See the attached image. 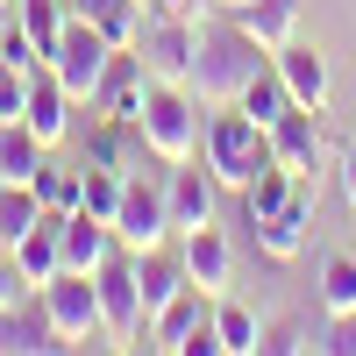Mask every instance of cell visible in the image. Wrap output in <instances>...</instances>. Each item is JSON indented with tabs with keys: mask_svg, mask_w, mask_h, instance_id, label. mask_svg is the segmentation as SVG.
Masks as SVG:
<instances>
[{
	"mask_svg": "<svg viewBox=\"0 0 356 356\" xmlns=\"http://www.w3.org/2000/svg\"><path fill=\"white\" fill-rule=\"evenodd\" d=\"M271 65V50H264L257 36L235 15H193V93H200V107H235L243 100V86Z\"/></svg>",
	"mask_w": 356,
	"mask_h": 356,
	"instance_id": "6da1fadb",
	"label": "cell"
},
{
	"mask_svg": "<svg viewBox=\"0 0 356 356\" xmlns=\"http://www.w3.org/2000/svg\"><path fill=\"white\" fill-rule=\"evenodd\" d=\"M200 157H207V171L221 178V193H243L250 178L271 164V129H257L243 107H207Z\"/></svg>",
	"mask_w": 356,
	"mask_h": 356,
	"instance_id": "7a4b0ae2",
	"label": "cell"
},
{
	"mask_svg": "<svg viewBox=\"0 0 356 356\" xmlns=\"http://www.w3.org/2000/svg\"><path fill=\"white\" fill-rule=\"evenodd\" d=\"M200 129H207V114H200V93L193 86H150V100H143V143H150V157L157 164H186L200 157Z\"/></svg>",
	"mask_w": 356,
	"mask_h": 356,
	"instance_id": "3957f363",
	"label": "cell"
},
{
	"mask_svg": "<svg viewBox=\"0 0 356 356\" xmlns=\"http://www.w3.org/2000/svg\"><path fill=\"white\" fill-rule=\"evenodd\" d=\"M342 150H349V143L321 122V107H285L278 122H271V157H278L292 178H321L328 157L342 164Z\"/></svg>",
	"mask_w": 356,
	"mask_h": 356,
	"instance_id": "277c9868",
	"label": "cell"
},
{
	"mask_svg": "<svg viewBox=\"0 0 356 356\" xmlns=\"http://www.w3.org/2000/svg\"><path fill=\"white\" fill-rule=\"evenodd\" d=\"M43 292V314H50V328L65 349H86V342H107V321H100V285L93 271H57Z\"/></svg>",
	"mask_w": 356,
	"mask_h": 356,
	"instance_id": "5b68a950",
	"label": "cell"
},
{
	"mask_svg": "<svg viewBox=\"0 0 356 356\" xmlns=\"http://www.w3.org/2000/svg\"><path fill=\"white\" fill-rule=\"evenodd\" d=\"M171 207H164V178H150V171H129L122 178V207H114V243L122 250H157V243H171Z\"/></svg>",
	"mask_w": 356,
	"mask_h": 356,
	"instance_id": "8992f818",
	"label": "cell"
},
{
	"mask_svg": "<svg viewBox=\"0 0 356 356\" xmlns=\"http://www.w3.org/2000/svg\"><path fill=\"white\" fill-rule=\"evenodd\" d=\"M100 321H107V342L114 349H143V335H150V314H143V292H136V257L129 250H114L100 271Z\"/></svg>",
	"mask_w": 356,
	"mask_h": 356,
	"instance_id": "52a82bcc",
	"label": "cell"
},
{
	"mask_svg": "<svg viewBox=\"0 0 356 356\" xmlns=\"http://www.w3.org/2000/svg\"><path fill=\"white\" fill-rule=\"evenodd\" d=\"M107 50H114V43H107L86 15L65 22V36H57V50H50V72L65 79V93H72L79 107L93 100V86H100V72H107Z\"/></svg>",
	"mask_w": 356,
	"mask_h": 356,
	"instance_id": "ba28073f",
	"label": "cell"
},
{
	"mask_svg": "<svg viewBox=\"0 0 356 356\" xmlns=\"http://www.w3.org/2000/svg\"><path fill=\"white\" fill-rule=\"evenodd\" d=\"M136 57H143V72H150V79L186 86V79H193V22H186V15H143Z\"/></svg>",
	"mask_w": 356,
	"mask_h": 356,
	"instance_id": "9c48e42d",
	"label": "cell"
},
{
	"mask_svg": "<svg viewBox=\"0 0 356 356\" xmlns=\"http://www.w3.org/2000/svg\"><path fill=\"white\" fill-rule=\"evenodd\" d=\"M214 200H221V178L207 171V157L164 164V207H171V228H178V235L214 221Z\"/></svg>",
	"mask_w": 356,
	"mask_h": 356,
	"instance_id": "30bf717a",
	"label": "cell"
},
{
	"mask_svg": "<svg viewBox=\"0 0 356 356\" xmlns=\"http://www.w3.org/2000/svg\"><path fill=\"white\" fill-rule=\"evenodd\" d=\"M150 72H143L136 50H107V72L93 86V100H86V114H122V122H143V100H150Z\"/></svg>",
	"mask_w": 356,
	"mask_h": 356,
	"instance_id": "8fae6325",
	"label": "cell"
},
{
	"mask_svg": "<svg viewBox=\"0 0 356 356\" xmlns=\"http://www.w3.org/2000/svg\"><path fill=\"white\" fill-rule=\"evenodd\" d=\"M72 114H79V100L65 93V79H57L50 65H36V72H29V107H22V122L57 150V143L72 136Z\"/></svg>",
	"mask_w": 356,
	"mask_h": 356,
	"instance_id": "7c38bea8",
	"label": "cell"
},
{
	"mask_svg": "<svg viewBox=\"0 0 356 356\" xmlns=\"http://www.w3.org/2000/svg\"><path fill=\"white\" fill-rule=\"evenodd\" d=\"M186 278L207 292V300H228V278H235V250H228V235L207 221V228H186Z\"/></svg>",
	"mask_w": 356,
	"mask_h": 356,
	"instance_id": "4fadbf2b",
	"label": "cell"
},
{
	"mask_svg": "<svg viewBox=\"0 0 356 356\" xmlns=\"http://www.w3.org/2000/svg\"><path fill=\"white\" fill-rule=\"evenodd\" d=\"M271 72L285 79L292 107H328V93H335V79H328V57H321V50H307L300 36H292L285 50H271Z\"/></svg>",
	"mask_w": 356,
	"mask_h": 356,
	"instance_id": "5bb4252c",
	"label": "cell"
},
{
	"mask_svg": "<svg viewBox=\"0 0 356 356\" xmlns=\"http://www.w3.org/2000/svg\"><path fill=\"white\" fill-rule=\"evenodd\" d=\"M143 157H150V143H143V122H122V114H93V129H86V164L136 171Z\"/></svg>",
	"mask_w": 356,
	"mask_h": 356,
	"instance_id": "9a60e30c",
	"label": "cell"
},
{
	"mask_svg": "<svg viewBox=\"0 0 356 356\" xmlns=\"http://www.w3.org/2000/svg\"><path fill=\"white\" fill-rule=\"evenodd\" d=\"M207 321H214V300H207L200 285H186L171 307H157V314H150V335H143V349H171V356H178V349H186V335H193V328H207Z\"/></svg>",
	"mask_w": 356,
	"mask_h": 356,
	"instance_id": "2e32d148",
	"label": "cell"
},
{
	"mask_svg": "<svg viewBox=\"0 0 356 356\" xmlns=\"http://www.w3.org/2000/svg\"><path fill=\"white\" fill-rule=\"evenodd\" d=\"M8 257H15V271H22V285L36 292V285H50L57 271H65V243H57V214H43L36 228L22 235V243H8Z\"/></svg>",
	"mask_w": 356,
	"mask_h": 356,
	"instance_id": "e0dca14e",
	"label": "cell"
},
{
	"mask_svg": "<svg viewBox=\"0 0 356 356\" xmlns=\"http://www.w3.org/2000/svg\"><path fill=\"white\" fill-rule=\"evenodd\" d=\"M72 15H86L100 29V36L114 43V50H136V36H143V15H150V0H65Z\"/></svg>",
	"mask_w": 356,
	"mask_h": 356,
	"instance_id": "ac0fdd59",
	"label": "cell"
},
{
	"mask_svg": "<svg viewBox=\"0 0 356 356\" xmlns=\"http://www.w3.org/2000/svg\"><path fill=\"white\" fill-rule=\"evenodd\" d=\"M0 349H8V356H22V349H65L57 328H50V314H43V292H29L22 307L0 314Z\"/></svg>",
	"mask_w": 356,
	"mask_h": 356,
	"instance_id": "d6986e66",
	"label": "cell"
},
{
	"mask_svg": "<svg viewBox=\"0 0 356 356\" xmlns=\"http://www.w3.org/2000/svg\"><path fill=\"white\" fill-rule=\"evenodd\" d=\"M314 300H321V314H328V321L356 314V250H328V257H321V271H314Z\"/></svg>",
	"mask_w": 356,
	"mask_h": 356,
	"instance_id": "ffe728a7",
	"label": "cell"
},
{
	"mask_svg": "<svg viewBox=\"0 0 356 356\" xmlns=\"http://www.w3.org/2000/svg\"><path fill=\"white\" fill-rule=\"evenodd\" d=\"M43 157H50V143L29 122H0V178H8V186H29V178L43 171Z\"/></svg>",
	"mask_w": 356,
	"mask_h": 356,
	"instance_id": "44dd1931",
	"label": "cell"
},
{
	"mask_svg": "<svg viewBox=\"0 0 356 356\" xmlns=\"http://www.w3.org/2000/svg\"><path fill=\"white\" fill-rule=\"evenodd\" d=\"M235 22H243L264 50H285L292 36H300V0H250V8L235 15Z\"/></svg>",
	"mask_w": 356,
	"mask_h": 356,
	"instance_id": "7402d4cb",
	"label": "cell"
},
{
	"mask_svg": "<svg viewBox=\"0 0 356 356\" xmlns=\"http://www.w3.org/2000/svg\"><path fill=\"white\" fill-rule=\"evenodd\" d=\"M292 186H300V178H292V171L271 157V164H264V171L250 178V186H243V221L257 228V221H271L278 207H292Z\"/></svg>",
	"mask_w": 356,
	"mask_h": 356,
	"instance_id": "603a6c76",
	"label": "cell"
},
{
	"mask_svg": "<svg viewBox=\"0 0 356 356\" xmlns=\"http://www.w3.org/2000/svg\"><path fill=\"white\" fill-rule=\"evenodd\" d=\"M214 335H221V356H257L264 349V321L235 300H214Z\"/></svg>",
	"mask_w": 356,
	"mask_h": 356,
	"instance_id": "cb8c5ba5",
	"label": "cell"
},
{
	"mask_svg": "<svg viewBox=\"0 0 356 356\" xmlns=\"http://www.w3.org/2000/svg\"><path fill=\"white\" fill-rule=\"evenodd\" d=\"M29 186H36L43 214H72V207H79V186H86V171H79V164H65V157H43V171L29 178Z\"/></svg>",
	"mask_w": 356,
	"mask_h": 356,
	"instance_id": "d4e9b609",
	"label": "cell"
},
{
	"mask_svg": "<svg viewBox=\"0 0 356 356\" xmlns=\"http://www.w3.org/2000/svg\"><path fill=\"white\" fill-rule=\"evenodd\" d=\"M235 107H243V114H250V122H257V129H271V122H278V114L292 107V93H285V79H278L271 65H264V72H257V79L243 86V100H235Z\"/></svg>",
	"mask_w": 356,
	"mask_h": 356,
	"instance_id": "484cf974",
	"label": "cell"
},
{
	"mask_svg": "<svg viewBox=\"0 0 356 356\" xmlns=\"http://www.w3.org/2000/svg\"><path fill=\"white\" fill-rule=\"evenodd\" d=\"M15 15H22V29H29V36H36L43 65H50V50H57V36H65L72 8H65V0H15Z\"/></svg>",
	"mask_w": 356,
	"mask_h": 356,
	"instance_id": "4316f807",
	"label": "cell"
},
{
	"mask_svg": "<svg viewBox=\"0 0 356 356\" xmlns=\"http://www.w3.org/2000/svg\"><path fill=\"white\" fill-rule=\"evenodd\" d=\"M79 171H86L79 207H86V214H100V221H114V207H122V178H129V171H107V164H86V157H79Z\"/></svg>",
	"mask_w": 356,
	"mask_h": 356,
	"instance_id": "83f0119b",
	"label": "cell"
},
{
	"mask_svg": "<svg viewBox=\"0 0 356 356\" xmlns=\"http://www.w3.org/2000/svg\"><path fill=\"white\" fill-rule=\"evenodd\" d=\"M43 221V200H36V186H0V235L8 243H22L29 228Z\"/></svg>",
	"mask_w": 356,
	"mask_h": 356,
	"instance_id": "f1b7e54d",
	"label": "cell"
},
{
	"mask_svg": "<svg viewBox=\"0 0 356 356\" xmlns=\"http://www.w3.org/2000/svg\"><path fill=\"white\" fill-rule=\"evenodd\" d=\"M300 349H314L307 321H264V349L257 356H300Z\"/></svg>",
	"mask_w": 356,
	"mask_h": 356,
	"instance_id": "f546056e",
	"label": "cell"
},
{
	"mask_svg": "<svg viewBox=\"0 0 356 356\" xmlns=\"http://www.w3.org/2000/svg\"><path fill=\"white\" fill-rule=\"evenodd\" d=\"M0 65H8V72H36V65H43V50H36V36H29L22 22L0 36Z\"/></svg>",
	"mask_w": 356,
	"mask_h": 356,
	"instance_id": "4dcf8cb0",
	"label": "cell"
},
{
	"mask_svg": "<svg viewBox=\"0 0 356 356\" xmlns=\"http://www.w3.org/2000/svg\"><path fill=\"white\" fill-rule=\"evenodd\" d=\"M22 107H29V72L0 65V122H22Z\"/></svg>",
	"mask_w": 356,
	"mask_h": 356,
	"instance_id": "1f68e13d",
	"label": "cell"
},
{
	"mask_svg": "<svg viewBox=\"0 0 356 356\" xmlns=\"http://www.w3.org/2000/svg\"><path fill=\"white\" fill-rule=\"evenodd\" d=\"M321 349H328V356H356V314L328 321V335H321Z\"/></svg>",
	"mask_w": 356,
	"mask_h": 356,
	"instance_id": "d6a6232c",
	"label": "cell"
},
{
	"mask_svg": "<svg viewBox=\"0 0 356 356\" xmlns=\"http://www.w3.org/2000/svg\"><path fill=\"white\" fill-rule=\"evenodd\" d=\"M22 300H29V285H22V271H15V257H0V314L22 307Z\"/></svg>",
	"mask_w": 356,
	"mask_h": 356,
	"instance_id": "836d02e7",
	"label": "cell"
},
{
	"mask_svg": "<svg viewBox=\"0 0 356 356\" xmlns=\"http://www.w3.org/2000/svg\"><path fill=\"white\" fill-rule=\"evenodd\" d=\"M150 15H186L193 22V15H207V0H150Z\"/></svg>",
	"mask_w": 356,
	"mask_h": 356,
	"instance_id": "e575fe53",
	"label": "cell"
},
{
	"mask_svg": "<svg viewBox=\"0 0 356 356\" xmlns=\"http://www.w3.org/2000/svg\"><path fill=\"white\" fill-rule=\"evenodd\" d=\"M335 178H342V200H349V214H356V150H342V171Z\"/></svg>",
	"mask_w": 356,
	"mask_h": 356,
	"instance_id": "d590c367",
	"label": "cell"
},
{
	"mask_svg": "<svg viewBox=\"0 0 356 356\" xmlns=\"http://www.w3.org/2000/svg\"><path fill=\"white\" fill-rule=\"evenodd\" d=\"M207 8H214V15H243L250 0H207Z\"/></svg>",
	"mask_w": 356,
	"mask_h": 356,
	"instance_id": "8d00e7d4",
	"label": "cell"
},
{
	"mask_svg": "<svg viewBox=\"0 0 356 356\" xmlns=\"http://www.w3.org/2000/svg\"><path fill=\"white\" fill-rule=\"evenodd\" d=\"M15 22H22V15H15V0H0V36H8Z\"/></svg>",
	"mask_w": 356,
	"mask_h": 356,
	"instance_id": "74e56055",
	"label": "cell"
},
{
	"mask_svg": "<svg viewBox=\"0 0 356 356\" xmlns=\"http://www.w3.org/2000/svg\"><path fill=\"white\" fill-rule=\"evenodd\" d=\"M0 257H8V235H0Z\"/></svg>",
	"mask_w": 356,
	"mask_h": 356,
	"instance_id": "f35d334b",
	"label": "cell"
},
{
	"mask_svg": "<svg viewBox=\"0 0 356 356\" xmlns=\"http://www.w3.org/2000/svg\"><path fill=\"white\" fill-rule=\"evenodd\" d=\"M0 186H8V178H0Z\"/></svg>",
	"mask_w": 356,
	"mask_h": 356,
	"instance_id": "ab89813d",
	"label": "cell"
}]
</instances>
